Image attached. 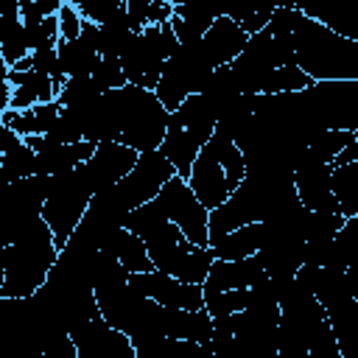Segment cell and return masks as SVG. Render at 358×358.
Masks as SVG:
<instances>
[{
  "instance_id": "obj_40",
  "label": "cell",
  "mask_w": 358,
  "mask_h": 358,
  "mask_svg": "<svg viewBox=\"0 0 358 358\" xmlns=\"http://www.w3.org/2000/svg\"><path fill=\"white\" fill-rule=\"evenodd\" d=\"M92 78H95V84H98L103 92H112V90H120V87L129 84V81H126V73H123V67H120V59H106V56H101L98 67L92 70Z\"/></svg>"
},
{
  "instance_id": "obj_9",
  "label": "cell",
  "mask_w": 358,
  "mask_h": 358,
  "mask_svg": "<svg viewBox=\"0 0 358 358\" xmlns=\"http://www.w3.org/2000/svg\"><path fill=\"white\" fill-rule=\"evenodd\" d=\"M302 98L322 131H358V81H313Z\"/></svg>"
},
{
  "instance_id": "obj_26",
  "label": "cell",
  "mask_w": 358,
  "mask_h": 358,
  "mask_svg": "<svg viewBox=\"0 0 358 358\" xmlns=\"http://www.w3.org/2000/svg\"><path fill=\"white\" fill-rule=\"evenodd\" d=\"M95 143H70V145H50L42 154H36V173L42 176H59V173H70L78 165L90 162L95 154Z\"/></svg>"
},
{
  "instance_id": "obj_38",
  "label": "cell",
  "mask_w": 358,
  "mask_h": 358,
  "mask_svg": "<svg viewBox=\"0 0 358 358\" xmlns=\"http://www.w3.org/2000/svg\"><path fill=\"white\" fill-rule=\"evenodd\" d=\"M274 8L277 6H243V3H232V6H227V17L235 20L249 36H255V34H260V31L268 28V22L274 17Z\"/></svg>"
},
{
  "instance_id": "obj_14",
  "label": "cell",
  "mask_w": 358,
  "mask_h": 358,
  "mask_svg": "<svg viewBox=\"0 0 358 358\" xmlns=\"http://www.w3.org/2000/svg\"><path fill=\"white\" fill-rule=\"evenodd\" d=\"M333 165H319L313 159H308V148L294 171V187H296V196L302 201L305 210L310 213H341L338 210V201L333 196Z\"/></svg>"
},
{
  "instance_id": "obj_34",
  "label": "cell",
  "mask_w": 358,
  "mask_h": 358,
  "mask_svg": "<svg viewBox=\"0 0 358 358\" xmlns=\"http://www.w3.org/2000/svg\"><path fill=\"white\" fill-rule=\"evenodd\" d=\"M355 260H358V215L347 218V221H344V227L338 229V235L333 238L327 266L347 271Z\"/></svg>"
},
{
  "instance_id": "obj_6",
  "label": "cell",
  "mask_w": 358,
  "mask_h": 358,
  "mask_svg": "<svg viewBox=\"0 0 358 358\" xmlns=\"http://www.w3.org/2000/svg\"><path fill=\"white\" fill-rule=\"evenodd\" d=\"M215 126H218V117L201 95H190L176 112H171L168 131L159 151L171 159V165L182 179L190 176V168L201 154V148L215 134Z\"/></svg>"
},
{
  "instance_id": "obj_1",
  "label": "cell",
  "mask_w": 358,
  "mask_h": 358,
  "mask_svg": "<svg viewBox=\"0 0 358 358\" xmlns=\"http://www.w3.org/2000/svg\"><path fill=\"white\" fill-rule=\"evenodd\" d=\"M171 112L162 106L157 92L126 84L112 90L98 103L101 143H123L137 154L159 151L168 131Z\"/></svg>"
},
{
  "instance_id": "obj_8",
  "label": "cell",
  "mask_w": 358,
  "mask_h": 358,
  "mask_svg": "<svg viewBox=\"0 0 358 358\" xmlns=\"http://www.w3.org/2000/svg\"><path fill=\"white\" fill-rule=\"evenodd\" d=\"M218 67L210 62V56L204 53V45H179L173 50V56L165 62L162 67V78L157 84V98L162 101V106L168 112H176L190 95H199L204 90V84L210 81V76Z\"/></svg>"
},
{
  "instance_id": "obj_28",
  "label": "cell",
  "mask_w": 358,
  "mask_h": 358,
  "mask_svg": "<svg viewBox=\"0 0 358 358\" xmlns=\"http://www.w3.org/2000/svg\"><path fill=\"white\" fill-rule=\"evenodd\" d=\"M103 249L112 252V255L123 263V268H126L129 274H148V271H157L154 263H151V255H148L145 241H143L140 235L129 232L126 227H120V229L103 243Z\"/></svg>"
},
{
  "instance_id": "obj_17",
  "label": "cell",
  "mask_w": 358,
  "mask_h": 358,
  "mask_svg": "<svg viewBox=\"0 0 358 358\" xmlns=\"http://www.w3.org/2000/svg\"><path fill=\"white\" fill-rule=\"evenodd\" d=\"M227 14V3H215V0H185V3H173V20L171 28L179 39V45H196L204 39V34L210 31V25Z\"/></svg>"
},
{
  "instance_id": "obj_24",
  "label": "cell",
  "mask_w": 358,
  "mask_h": 358,
  "mask_svg": "<svg viewBox=\"0 0 358 358\" xmlns=\"http://www.w3.org/2000/svg\"><path fill=\"white\" fill-rule=\"evenodd\" d=\"M0 137H3L0 171H3L6 185L20 182V179H28V176H36V154L25 145V140L17 131L3 129V126H0Z\"/></svg>"
},
{
  "instance_id": "obj_5",
  "label": "cell",
  "mask_w": 358,
  "mask_h": 358,
  "mask_svg": "<svg viewBox=\"0 0 358 358\" xmlns=\"http://www.w3.org/2000/svg\"><path fill=\"white\" fill-rule=\"evenodd\" d=\"M243 176H246L243 151L235 145V140L229 134L215 129L210 143L196 157L187 185L193 187V193L199 196V201L207 210H215L241 187Z\"/></svg>"
},
{
  "instance_id": "obj_25",
  "label": "cell",
  "mask_w": 358,
  "mask_h": 358,
  "mask_svg": "<svg viewBox=\"0 0 358 358\" xmlns=\"http://www.w3.org/2000/svg\"><path fill=\"white\" fill-rule=\"evenodd\" d=\"M59 115H62V103L50 101V103H39V106H34L28 112L8 109V112L0 115V126L17 131L20 137H42V134H48L53 129Z\"/></svg>"
},
{
  "instance_id": "obj_46",
  "label": "cell",
  "mask_w": 358,
  "mask_h": 358,
  "mask_svg": "<svg viewBox=\"0 0 358 358\" xmlns=\"http://www.w3.org/2000/svg\"><path fill=\"white\" fill-rule=\"evenodd\" d=\"M350 162H358V131H355V137H352V143L333 159V168H338V165H350Z\"/></svg>"
},
{
  "instance_id": "obj_47",
  "label": "cell",
  "mask_w": 358,
  "mask_h": 358,
  "mask_svg": "<svg viewBox=\"0 0 358 358\" xmlns=\"http://www.w3.org/2000/svg\"><path fill=\"white\" fill-rule=\"evenodd\" d=\"M347 282H350V291H352V299H358V260L347 268Z\"/></svg>"
},
{
  "instance_id": "obj_37",
  "label": "cell",
  "mask_w": 358,
  "mask_h": 358,
  "mask_svg": "<svg viewBox=\"0 0 358 358\" xmlns=\"http://www.w3.org/2000/svg\"><path fill=\"white\" fill-rule=\"evenodd\" d=\"M344 215L341 213H310L308 210V218H305V243H330L338 229L344 227Z\"/></svg>"
},
{
  "instance_id": "obj_33",
  "label": "cell",
  "mask_w": 358,
  "mask_h": 358,
  "mask_svg": "<svg viewBox=\"0 0 358 358\" xmlns=\"http://www.w3.org/2000/svg\"><path fill=\"white\" fill-rule=\"evenodd\" d=\"M333 196L338 201V210L344 218L358 215V162L333 168Z\"/></svg>"
},
{
  "instance_id": "obj_21",
  "label": "cell",
  "mask_w": 358,
  "mask_h": 358,
  "mask_svg": "<svg viewBox=\"0 0 358 358\" xmlns=\"http://www.w3.org/2000/svg\"><path fill=\"white\" fill-rule=\"evenodd\" d=\"M201 45H204V53L210 56V62H213L215 67H227V64H232V62L246 50L249 34H246L235 20H229V17L224 14V17H218V20L210 25V31L204 34Z\"/></svg>"
},
{
  "instance_id": "obj_2",
  "label": "cell",
  "mask_w": 358,
  "mask_h": 358,
  "mask_svg": "<svg viewBox=\"0 0 358 358\" xmlns=\"http://www.w3.org/2000/svg\"><path fill=\"white\" fill-rule=\"evenodd\" d=\"M123 227L145 241L151 263L157 271L171 274V277L190 282V285H204V280L215 263L213 249L193 246L185 238V232L165 215L159 199L131 210Z\"/></svg>"
},
{
  "instance_id": "obj_30",
  "label": "cell",
  "mask_w": 358,
  "mask_h": 358,
  "mask_svg": "<svg viewBox=\"0 0 358 358\" xmlns=\"http://www.w3.org/2000/svg\"><path fill=\"white\" fill-rule=\"evenodd\" d=\"M263 246V221L260 224H246L218 241L210 243L215 260H246L255 257Z\"/></svg>"
},
{
  "instance_id": "obj_7",
  "label": "cell",
  "mask_w": 358,
  "mask_h": 358,
  "mask_svg": "<svg viewBox=\"0 0 358 358\" xmlns=\"http://www.w3.org/2000/svg\"><path fill=\"white\" fill-rule=\"evenodd\" d=\"M92 196H95V190H92V182H90L84 165H78L70 173L50 176V187H48V199H45V207H42V218L50 227L59 252L76 235L81 218L87 215V207H90Z\"/></svg>"
},
{
  "instance_id": "obj_29",
  "label": "cell",
  "mask_w": 358,
  "mask_h": 358,
  "mask_svg": "<svg viewBox=\"0 0 358 358\" xmlns=\"http://www.w3.org/2000/svg\"><path fill=\"white\" fill-rule=\"evenodd\" d=\"M28 56H31V48L25 36V22L20 17V3H14L0 20V59H3V67L8 70Z\"/></svg>"
},
{
  "instance_id": "obj_16",
  "label": "cell",
  "mask_w": 358,
  "mask_h": 358,
  "mask_svg": "<svg viewBox=\"0 0 358 358\" xmlns=\"http://www.w3.org/2000/svg\"><path fill=\"white\" fill-rule=\"evenodd\" d=\"M140 154L123 143H101L92 154L90 162H84V171L92 182V190L101 193L106 187H115L117 182H123L134 165H137Z\"/></svg>"
},
{
  "instance_id": "obj_13",
  "label": "cell",
  "mask_w": 358,
  "mask_h": 358,
  "mask_svg": "<svg viewBox=\"0 0 358 358\" xmlns=\"http://www.w3.org/2000/svg\"><path fill=\"white\" fill-rule=\"evenodd\" d=\"M129 285L137 294L159 302L162 308H176V310H201L204 308V288L201 285L182 282V280H176L171 274H162V271L131 274Z\"/></svg>"
},
{
  "instance_id": "obj_22",
  "label": "cell",
  "mask_w": 358,
  "mask_h": 358,
  "mask_svg": "<svg viewBox=\"0 0 358 358\" xmlns=\"http://www.w3.org/2000/svg\"><path fill=\"white\" fill-rule=\"evenodd\" d=\"M296 280L313 291V296L322 302V308H336L347 299H352L350 282H347V271L333 268V266H302L296 271Z\"/></svg>"
},
{
  "instance_id": "obj_42",
  "label": "cell",
  "mask_w": 358,
  "mask_h": 358,
  "mask_svg": "<svg viewBox=\"0 0 358 358\" xmlns=\"http://www.w3.org/2000/svg\"><path fill=\"white\" fill-rule=\"evenodd\" d=\"M59 8H62L59 0H20V17H22V22L56 17Z\"/></svg>"
},
{
  "instance_id": "obj_18",
  "label": "cell",
  "mask_w": 358,
  "mask_h": 358,
  "mask_svg": "<svg viewBox=\"0 0 358 358\" xmlns=\"http://www.w3.org/2000/svg\"><path fill=\"white\" fill-rule=\"evenodd\" d=\"M257 260L271 280L296 277L305 266V241L299 235H263Z\"/></svg>"
},
{
  "instance_id": "obj_27",
  "label": "cell",
  "mask_w": 358,
  "mask_h": 358,
  "mask_svg": "<svg viewBox=\"0 0 358 358\" xmlns=\"http://www.w3.org/2000/svg\"><path fill=\"white\" fill-rule=\"evenodd\" d=\"M213 316L207 308L201 310H176L168 308L165 313V338H182V341H196L207 344L213 338Z\"/></svg>"
},
{
  "instance_id": "obj_35",
  "label": "cell",
  "mask_w": 358,
  "mask_h": 358,
  "mask_svg": "<svg viewBox=\"0 0 358 358\" xmlns=\"http://www.w3.org/2000/svg\"><path fill=\"white\" fill-rule=\"evenodd\" d=\"M103 95L106 92L95 84V78L87 76V78H67L56 101L62 103V109H87V106H95Z\"/></svg>"
},
{
  "instance_id": "obj_36",
  "label": "cell",
  "mask_w": 358,
  "mask_h": 358,
  "mask_svg": "<svg viewBox=\"0 0 358 358\" xmlns=\"http://www.w3.org/2000/svg\"><path fill=\"white\" fill-rule=\"evenodd\" d=\"M355 131H322L310 145H308V159L319 165H333V159L352 143Z\"/></svg>"
},
{
  "instance_id": "obj_31",
  "label": "cell",
  "mask_w": 358,
  "mask_h": 358,
  "mask_svg": "<svg viewBox=\"0 0 358 358\" xmlns=\"http://www.w3.org/2000/svg\"><path fill=\"white\" fill-rule=\"evenodd\" d=\"M98 31H101V56L120 59L123 50L129 48V42L137 36L131 31V22H129V14H126V0L120 3V8L103 25H98Z\"/></svg>"
},
{
  "instance_id": "obj_43",
  "label": "cell",
  "mask_w": 358,
  "mask_h": 358,
  "mask_svg": "<svg viewBox=\"0 0 358 358\" xmlns=\"http://www.w3.org/2000/svg\"><path fill=\"white\" fill-rule=\"evenodd\" d=\"M148 6L151 0H126V14L134 34H143V28L148 25Z\"/></svg>"
},
{
  "instance_id": "obj_45",
  "label": "cell",
  "mask_w": 358,
  "mask_h": 358,
  "mask_svg": "<svg viewBox=\"0 0 358 358\" xmlns=\"http://www.w3.org/2000/svg\"><path fill=\"white\" fill-rule=\"evenodd\" d=\"M42 358H78L76 341H73L70 336H64V338H59L56 344H50V347H48V352H45Z\"/></svg>"
},
{
  "instance_id": "obj_41",
  "label": "cell",
  "mask_w": 358,
  "mask_h": 358,
  "mask_svg": "<svg viewBox=\"0 0 358 358\" xmlns=\"http://www.w3.org/2000/svg\"><path fill=\"white\" fill-rule=\"evenodd\" d=\"M59 34H62V39H78L81 36V28H84V17L78 14V8H76V3H62V8H59Z\"/></svg>"
},
{
  "instance_id": "obj_12",
  "label": "cell",
  "mask_w": 358,
  "mask_h": 358,
  "mask_svg": "<svg viewBox=\"0 0 358 358\" xmlns=\"http://www.w3.org/2000/svg\"><path fill=\"white\" fill-rule=\"evenodd\" d=\"M173 176H176V168L171 165V159L162 151H145V154H140L134 171L115 187H117L120 199L126 201V207L137 210V207L154 201Z\"/></svg>"
},
{
  "instance_id": "obj_48",
  "label": "cell",
  "mask_w": 358,
  "mask_h": 358,
  "mask_svg": "<svg viewBox=\"0 0 358 358\" xmlns=\"http://www.w3.org/2000/svg\"><path fill=\"white\" fill-rule=\"evenodd\" d=\"M355 302H358V299H355Z\"/></svg>"
},
{
  "instance_id": "obj_20",
  "label": "cell",
  "mask_w": 358,
  "mask_h": 358,
  "mask_svg": "<svg viewBox=\"0 0 358 358\" xmlns=\"http://www.w3.org/2000/svg\"><path fill=\"white\" fill-rule=\"evenodd\" d=\"M266 277L268 274L260 266L257 255L246 257V260H215L201 288H204V296L207 294H224V291H235V288H249Z\"/></svg>"
},
{
  "instance_id": "obj_11",
  "label": "cell",
  "mask_w": 358,
  "mask_h": 358,
  "mask_svg": "<svg viewBox=\"0 0 358 358\" xmlns=\"http://www.w3.org/2000/svg\"><path fill=\"white\" fill-rule=\"evenodd\" d=\"M171 59L168 45L162 39V28L159 25H145L143 34H137L129 48L120 56V67L126 73V81L143 90H157L159 78H162V67Z\"/></svg>"
},
{
  "instance_id": "obj_23",
  "label": "cell",
  "mask_w": 358,
  "mask_h": 358,
  "mask_svg": "<svg viewBox=\"0 0 358 358\" xmlns=\"http://www.w3.org/2000/svg\"><path fill=\"white\" fill-rule=\"evenodd\" d=\"M296 8L313 22L324 25L336 36L358 42V3L355 0H324V3H296Z\"/></svg>"
},
{
  "instance_id": "obj_3",
  "label": "cell",
  "mask_w": 358,
  "mask_h": 358,
  "mask_svg": "<svg viewBox=\"0 0 358 358\" xmlns=\"http://www.w3.org/2000/svg\"><path fill=\"white\" fill-rule=\"evenodd\" d=\"M59 260V246L53 241L45 218H34L11 243L3 246V271H0V296L3 299H28L50 277Z\"/></svg>"
},
{
  "instance_id": "obj_10",
  "label": "cell",
  "mask_w": 358,
  "mask_h": 358,
  "mask_svg": "<svg viewBox=\"0 0 358 358\" xmlns=\"http://www.w3.org/2000/svg\"><path fill=\"white\" fill-rule=\"evenodd\" d=\"M165 215L185 232V238L199 246V249H210V210L199 201V196L193 193V187L187 185V179H182L179 173L162 187V193L157 196Z\"/></svg>"
},
{
  "instance_id": "obj_19",
  "label": "cell",
  "mask_w": 358,
  "mask_h": 358,
  "mask_svg": "<svg viewBox=\"0 0 358 358\" xmlns=\"http://www.w3.org/2000/svg\"><path fill=\"white\" fill-rule=\"evenodd\" d=\"M3 81L11 87L8 109H14V112H28V109H34L39 103L56 101L53 78L45 76V73H36V70H6L3 67Z\"/></svg>"
},
{
  "instance_id": "obj_32",
  "label": "cell",
  "mask_w": 358,
  "mask_h": 358,
  "mask_svg": "<svg viewBox=\"0 0 358 358\" xmlns=\"http://www.w3.org/2000/svg\"><path fill=\"white\" fill-rule=\"evenodd\" d=\"M134 350L140 358H204L201 344L182 341V338H165V336L145 338V341L134 344Z\"/></svg>"
},
{
  "instance_id": "obj_39",
  "label": "cell",
  "mask_w": 358,
  "mask_h": 358,
  "mask_svg": "<svg viewBox=\"0 0 358 358\" xmlns=\"http://www.w3.org/2000/svg\"><path fill=\"white\" fill-rule=\"evenodd\" d=\"M308 352L310 358H341V350H338V341H336V333L330 327V322H319L310 336H308Z\"/></svg>"
},
{
  "instance_id": "obj_15",
  "label": "cell",
  "mask_w": 358,
  "mask_h": 358,
  "mask_svg": "<svg viewBox=\"0 0 358 358\" xmlns=\"http://www.w3.org/2000/svg\"><path fill=\"white\" fill-rule=\"evenodd\" d=\"M70 338L76 341L78 358H140L131 338L126 333L115 330L112 324H106L103 316L73 330Z\"/></svg>"
},
{
  "instance_id": "obj_44",
  "label": "cell",
  "mask_w": 358,
  "mask_h": 358,
  "mask_svg": "<svg viewBox=\"0 0 358 358\" xmlns=\"http://www.w3.org/2000/svg\"><path fill=\"white\" fill-rule=\"evenodd\" d=\"M171 20H173V3L151 0V6H148V25H165Z\"/></svg>"
},
{
  "instance_id": "obj_4",
  "label": "cell",
  "mask_w": 358,
  "mask_h": 358,
  "mask_svg": "<svg viewBox=\"0 0 358 358\" xmlns=\"http://www.w3.org/2000/svg\"><path fill=\"white\" fill-rule=\"evenodd\" d=\"M294 56L313 81H358V42L336 36L302 11L294 22Z\"/></svg>"
}]
</instances>
